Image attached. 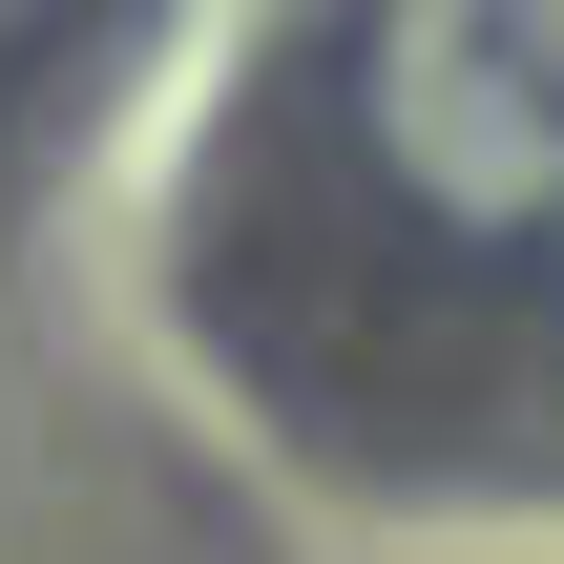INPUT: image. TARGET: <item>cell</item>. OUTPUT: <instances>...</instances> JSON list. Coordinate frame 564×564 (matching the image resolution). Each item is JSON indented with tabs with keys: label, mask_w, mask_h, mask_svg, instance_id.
<instances>
[{
	"label": "cell",
	"mask_w": 564,
	"mask_h": 564,
	"mask_svg": "<svg viewBox=\"0 0 564 564\" xmlns=\"http://www.w3.org/2000/svg\"><path fill=\"white\" fill-rule=\"evenodd\" d=\"M356 147L440 230L564 209V0H377L356 21Z\"/></svg>",
	"instance_id": "obj_1"
},
{
	"label": "cell",
	"mask_w": 564,
	"mask_h": 564,
	"mask_svg": "<svg viewBox=\"0 0 564 564\" xmlns=\"http://www.w3.org/2000/svg\"><path fill=\"white\" fill-rule=\"evenodd\" d=\"M42 21H63V0H0V42H42Z\"/></svg>",
	"instance_id": "obj_2"
}]
</instances>
